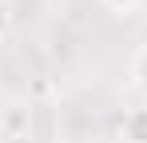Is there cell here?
Wrapping results in <instances>:
<instances>
[{
    "instance_id": "5b68a950",
    "label": "cell",
    "mask_w": 147,
    "mask_h": 143,
    "mask_svg": "<svg viewBox=\"0 0 147 143\" xmlns=\"http://www.w3.org/2000/svg\"><path fill=\"white\" fill-rule=\"evenodd\" d=\"M28 107H16V111H8V119H4V127H8V131H20V127H24L28 123Z\"/></svg>"
},
{
    "instance_id": "6da1fadb",
    "label": "cell",
    "mask_w": 147,
    "mask_h": 143,
    "mask_svg": "<svg viewBox=\"0 0 147 143\" xmlns=\"http://www.w3.org/2000/svg\"><path fill=\"white\" fill-rule=\"evenodd\" d=\"M119 139L123 143H147V103L143 107H131L119 123Z\"/></svg>"
},
{
    "instance_id": "7a4b0ae2",
    "label": "cell",
    "mask_w": 147,
    "mask_h": 143,
    "mask_svg": "<svg viewBox=\"0 0 147 143\" xmlns=\"http://www.w3.org/2000/svg\"><path fill=\"white\" fill-rule=\"evenodd\" d=\"M127 80H131V88L139 92V99L147 103V44L135 48V56H131V64H127Z\"/></svg>"
},
{
    "instance_id": "277c9868",
    "label": "cell",
    "mask_w": 147,
    "mask_h": 143,
    "mask_svg": "<svg viewBox=\"0 0 147 143\" xmlns=\"http://www.w3.org/2000/svg\"><path fill=\"white\" fill-rule=\"evenodd\" d=\"M12 20H16V12H12V4L8 0H0V40L12 32Z\"/></svg>"
},
{
    "instance_id": "3957f363",
    "label": "cell",
    "mask_w": 147,
    "mask_h": 143,
    "mask_svg": "<svg viewBox=\"0 0 147 143\" xmlns=\"http://www.w3.org/2000/svg\"><path fill=\"white\" fill-rule=\"evenodd\" d=\"M99 4H103L107 12H115V16H131V12H135L143 0H99Z\"/></svg>"
}]
</instances>
